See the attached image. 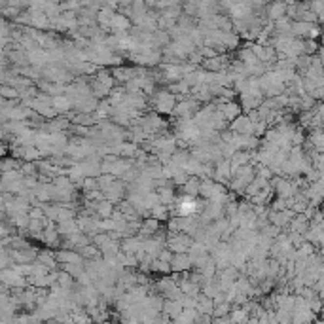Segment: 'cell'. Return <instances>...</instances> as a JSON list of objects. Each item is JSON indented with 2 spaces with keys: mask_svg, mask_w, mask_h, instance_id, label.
I'll return each instance as SVG.
<instances>
[{
  "mask_svg": "<svg viewBox=\"0 0 324 324\" xmlns=\"http://www.w3.org/2000/svg\"><path fill=\"white\" fill-rule=\"evenodd\" d=\"M192 245H194V239L188 237L186 233H167L165 248L171 254H188Z\"/></svg>",
  "mask_w": 324,
  "mask_h": 324,
  "instance_id": "1",
  "label": "cell"
},
{
  "mask_svg": "<svg viewBox=\"0 0 324 324\" xmlns=\"http://www.w3.org/2000/svg\"><path fill=\"white\" fill-rule=\"evenodd\" d=\"M174 105H176V99H174L167 89H161V91L155 93L154 107L159 114H171L173 108H174Z\"/></svg>",
  "mask_w": 324,
  "mask_h": 324,
  "instance_id": "2",
  "label": "cell"
},
{
  "mask_svg": "<svg viewBox=\"0 0 324 324\" xmlns=\"http://www.w3.org/2000/svg\"><path fill=\"white\" fill-rule=\"evenodd\" d=\"M252 127L254 124L247 118V114H241L239 118H235L232 124L228 125V129L233 135H243V137H250L252 135Z\"/></svg>",
  "mask_w": 324,
  "mask_h": 324,
  "instance_id": "3",
  "label": "cell"
},
{
  "mask_svg": "<svg viewBox=\"0 0 324 324\" xmlns=\"http://www.w3.org/2000/svg\"><path fill=\"white\" fill-rule=\"evenodd\" d=\"M218 112H222V116H224V120L228 122V124H232L235 118H239L241 114H243V110H241V107H239V103H233V101H230V103H226V105H222V107H215Z\"/></svg>",
  "mask_w": 324,
  "mask_h": 324,
  "instance_id": "4",
  "label": "cell"
},
{
  "mask_svg": "<svg viewBox=\"0 0 324 324\" xmlns=\"http://www.w3.org/2000/svg\"><path fill=\"white\" fill-rule=\"evenodd\" d=\"M171 273H186L192 267V260L188 254H173L171 260Z\"/></svg>",
  "mask_w": 324,
  "mask_h": 324,
  "instance_id": "5",
  "label": "cell"
},
{
  "mask_svg": "<svg viewBox=\"0 0 324 324\" xmlns=\"http://www.w3.org/2000/svg\"><path fill=\"white\" fill-rule=\"evenodd\" d=\"M53 254H55V262L59 263H76V265L84 263V258L78 254L76 250H63V248H59Z\"/></svg>",
  "mask_w": 324,
  "mask_h": 324,
  "instance_id": "6",
  "label": "cell"
},
{
  "mask_svg": "<svg viewBox=\"0 0 324 324\" xmlns=\"http://www.w3.org/2000/svg\"><path fill=\"white\" fill-rule=\"evenodd\" d=\"M110 29L114 31V34L116 32H127V29H131V21L124 14H114L110 19V25H108V31Z\"/></svg>",
  "mask_w": 324,
  "mask_h": 324,
  "instance_id": "7",
  "label": "cell"
},
{
  "mask_svg": "<svg viewBox=\"0 0 324 324\" xmlns=\"http://www.w3.org/2000/svg\"><path fill=\"white\" fill-rule=\"evenodd\" d=\"M267 10V21L275 23L281 17H286V2H275V4H269L265 6Z\"/></svg>",
  "mask_w": 324,
  "mask_h": 324,
  "instance_id": "8",
  "label": "cell"
},
{
  "mask_svg": "<svg viewBox=\"0 0 324 324\" xmlns=\"http://www.w3.org/2000/svg\"><path fill=\"white\" fill-rule=\"evenodd\" d=\"M51 107L57 114H68L72 110V103L66 95H57V97L51 99Z\"/></svg>",
  "mask_w": 324,
  "mask_h": 324,
  "instance_id": "9",
  "label": "cell"
},
{
  "mask_svg": "<svg viewBox=\"0 0 324 324\" xmlns=\"http://www.w3.org/2000/svg\"><path fill=\"white\" fill-rule=\"evenodd\" d=\"M57 233H59V237H70V235H74L78 233V224H76V218H72V220H65V222H59L57 224Z\"/></svg>",
  "mask_w": 324,
  "mask_h": 324,
  "instance_id": "10",
  "label": "cell"
},
{
  "mask_svg": "<svg viewBox=\"0 0 324 324\" xmlns=\"http://www.w3.org/2000/svg\"><path fill=\"white\" fill-rule=\"evenodd\" d=\"M199 184H201V178H197V176H190L188 178V182H186L184 186H182V195H188V197H197L199 195Z\"/></svg>",
  "mask_w": 324,
  "mask_h": 324,
  "instance_id": "11",
  "label": "cell"
},
{
  "mask_svg": "<svg viewBox=\"0 0 324 324\" xmlns=\"http://www.w3.org/2000/svg\"><path fill=\"white\" fill-rule=\"evenodd\" d=\"M112 213H114V205L110 201L105 199L101 203H95V215H97L99 220H107V218L112 216Z\"/></svg>",
  "mask_w": 324,
  "mask_h": 324,
  "instance_id": "12",
  "label": "cell"
},
{
  "mask_svg": "<svg viewBox=\"0 0 324 324\" xmlns=\"http://www.w3.org/2000/svg\"><path fill=\"white\" fill-rule=\"evenodd\" d=\"M95 82H99L101 86H105L108 89H114V84H116L112 74L108 72L107 68H99V70L95 72Z\"/></svg>",
  "mask_w": 324,
  "mask_h": 324,
  "instance_id": "13",
  "label": "cell"
},
{
  "mask_svg": "<svg viewBox=\"0 0 324 324\" xmlns=\"http://www.w3.org/2000/svg\"><path fill=\"white\" fill-rule=\"evenodd\" d=\"M36 262L40 263V265H44L49 269V265L53 267L55 265V254L51 252V250H40V252H36Z\"/></svg>",
  "mask_w": 324,
  "mask_h": 324,
  "instance_id": "14",
  "label": "cell"
},
{
  "mask_svg": "<svg viewBox=\"0 0 324 324\" xmlns=\"http://www.w3.org/2000/svg\"><path fill=\"white\" fill-rule=\"evenodd\" d=\"M241 44V38H239V34H235V32H224V36H222V46L226 47L228 51L230 49H235V47Z\"/></svg>",
  "mask_w": 324,
  "mask_h": 324,
  "instance_id": "15",
  "label": "cell"
},
{
  "mask_svg": "<svg viewBox=\"0 0 324 324\" xmlns=\"http://www.w3.org/2000/svg\"><path fill=\"white\" fill-rule=\"evenodd\" d=\"M150 218L157 220L159 224H161V222H167V220H169V211H167V207H165V205H155L154 209L150 211Z\"/></svg>",
  "mask_w": 324,
  "mask_h": 324,
  "instance_id": "16",
  "label": "cell"
},
{
  "mask_svg": "<svg viewBox=\"0 0 324 324\" xmlns=\"http://www.w3.org/2000/svg\"><path fill=\"white\" fill-rule=\"evenodd\" d=\"M78 254H80L84 260H86V258H87V260H97V258H101V250L95 247V245H87V247L80 248Z\"/></svg>",
  "mask_w": 324,
  "mask_h": 324,
  "instance_id": "17",
  "label": "cell"
},
{
  "mask_svg": "<svg viewBox=\"0 0 324 324\" xmlns=\"http://www.w3.org/2000/svg\"><path fill=\"white\" fill-rule=\"evenodd\" d=\"M17 167H19V163H17L16 157H8V159H2L0 161V173H14V171H17Z\"/></svg>",
  "mask_w": 324,
  "mask_h": 324,
  "instance_id": "18",
  "label": "cell"
},
{
  "mask_svg": "<svg viewBox=\"0 0 324 324\" xmlns=\"http://www.w3.org/2000/svg\"><path fill=\"white\" fill-rule=\"evenodd\" d=\"M0 95H2V97H8V99H17V97H19V91L14 89V87H10V86H4V87H0Z\"/></svg>",
  "mask_w": 324,
  "mask_h": 324,
  "instance_id": "19",
  "label": "cell"
},
{
  "mask_svg": "<svg viewBox=\"0 0 324 324\" xmlns=\"http://www.w3.org/2000/svg\"><path fill=\"white\" fill-rule=\"evenodd\" d=\"M82 190H84V194H87V192H93V190H99V186H97V180H95V178H84Z\"/></svg>",
  "mask_w": 324,
  "mask_h": 324,
  "instance_id": "20",
  "label": "cell"
},
{
  "mask_svg": "<svg viewBox=\"0 0 324 324\" xmlns=\"http://www.w3.org/2000/svg\"><path fill=\"white\" fill-rule=\"evenodd\" d=\"M157 260H159V262H163V263H171V260H173V254H171L167 248H163V250L157 254Z\"/></svg>",
  "mask_w": 324,
  "mask_h": 324,
  "instance_id": "21",
  "label": "cell"
}]
</instances>
